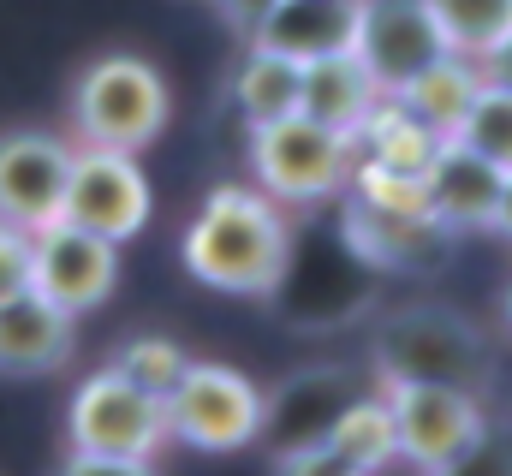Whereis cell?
I'll list each match as a JSON object with an SVG mask.
<instances>
[{
    "mask_svg": "<svg viewBox=\"0 0 512 476\" xmlns=\"http://www.w3.org/2000/svg\"><path fill=\"white\" fill-rule=\"evenodd\" d=\"M382 96L387 90L370 78V66H364L352 48L298 66V114H310L316 125H334V131H346V137L364 125V114H370Z\"/></svg>",
    "mask_w": 512,
    "mask_h": 476,
    "instance_id": "cell-17",
    "label": "cell"
},
{
    "mask_svg": "<svg viewBox=\"0 0 512 476\" xmlns=\"http://www.w3.org/2000/svg\"><path fill=\"white\" fill-rule=\"evenodd\" d=\"M167 441H185L197 453H239L256 447L262 393L233 363H185V375L167 387Z\"/></svg>",
    "mask_w": 512,
    "mask_h": 476,
    "instance_id": "cell-8",
    "label": "cell"
},
{
    "mask_svg": "<svg viewBox=\"0 0 512 476\" xmlns=\"http://www.w3.org/2000/svg\"><path fill=\"white\" fill-rule=\"evenodd\" d=\"M66 471H149V459L167 447V405L126 381L114 363L84 375L72 405H66Z\"/></svg>",
    "mask_w": 512,
    "mask_h": 476,
    "instance_id": "cell-2",
    "label": "cell"
},
{
    "mask_svg": "<svg viewBox=\"0 0 512 476\" xmlns=\"http://www.w3.org/2000/svg\"><path fill=\"white\" fill-rule=\"evenodd\" d=\"M179 250L203 286L233 298H274L292 268V233L262 185H215Z\"/></svg>",
    "mask_w": 512,
    "mask_h": 476,
    "instance_id": "cell-1",
    "label": "cell"
},
{
    "mask_svg": "<svg viewBox=\"0 0 512 476\" xmlns=\"http://www.w3.org/2000/svg\"><path fill=\"white\" fill-rule=\"evenodd\" d=\"M24 286H30V233L0 221V298H12Z\"/></svg>",
    "mask_w": 512,
    "mask_h": 476,
    "instance_id": "cell-25",
    "label": "cell"
},
{
    "mask_svg": "<svg viewBox=\"0 0 512 476\" xmlns=\"http://www.w3.org/2000/svg\"><path fill=\"white\" fill-rule=\"evenodd\" d=\"M358 399L352 369L340 363H316L286 375L274 393H262V423H256V447L268 453L274 471H334L328 459V429L334 417Z\"/></svg>",
    "mask_w": 512,
    "mask_h": 476,
    "instance_id": "cell-7",
    "label": "cell"
},
{
    "mask_svg": "<svg viewBox=\"0 0 512 476\" xmlns=\"http://www.w3.org/2000/svg\"><path fill=\"white\" fill-rule=\"evenodd\" d=\"M268 6H274V0H215V12H221V18H227L239 36H251L256 24L268 18Z\"/></svg>",
    "mask_w": 512,
    "mask_h": 476,
    "instance_id": "cell-27",
    "label": "cell"
},
{
    "mask_svg": "<svg viewBox=\"0 0 512 476\" xmlns=\"http://www.w3.org/2000/svg\"><path fill=\"white\" fill-rule=\"evenodd\" d=\"M382 399L393 417V453L429 476L465 471L489 441L483 393L441 381H382Z\"/></svg>",
    "mask_w": 512,
    "mask_h": 476,
    "instance_id": "cell-5",
    "label": "cell"
},
{
    "mask_svg": "<svg viewBox=\"0 0 512 476\" xmlns=\"http://www.w3.org/2000/svg\"><path fill=\"white\" fill-rule=\"evenodd\" d=\"M328 459H334V471H382L393 465L399 453H393V417H387V399L376 393H358L340 417H334V429H328Z\"/></svg>",
    "mask_w": 512,
    "mask_h": 476,
    "instance_id": "cell-20",
    "label": "cell"
},
{
    "mask_svg": "<svg viewBox=\"0 0 512 476\" xmlns=\"http://www.w3.org/2000/svg\"><path fill=\"white\" fill-rule=\"evenodd\" d=\"M483 90V72H477V60L471 54H441V60H429L411 84H399L393 96L411 108V114L423 119V125H435L441 137H453L459 131V119H465V108H471V96Z\"/></svg>",
    "mask_w": 512,
    "mask_h": 476,
    "instance_id": "cell-19",
    "label": "cell"
},
{
    "mask_svg": "<svg viewBox=\"0 0 512 476\" xmlns=\"http://www.w3.org/2000/svg\"><path fill=\"white\" fill-rule=\"evenodd\" d=\"M251 173L274 203L316 209L346 191L352 179V137L334 125H316L310 114H280L251 125Z\"/></svg>",
    "mask_w": 512,
    "mask_h": 476,
    "instance_id": "cell-6",
    "label": "cell"
},
{
    "mask_svg": "<svg viewBox=\"0 0 512 476\" xmlns=\"http://www.w3.org/2000/svg\"><path fill=\"white\" fill-rule=\"evenodd\" d=\"M477 72H483L489 84H507V90H512V30H507V36H495V48H483V54H477Z\"/></svg>",
    "mask_w": 512,
    "mask_h": 476,
    "instance_id": "cell-26",
    "label": "cell"
},
{
    "mask_svg": "<svg viewBox=\"0 0 512 476\" xmlns=\"http://www.w3.org/2000/svg\"><path fill=\"white\" fill-rule=\"evenodd\" d=\"M501 316H507V328H512V286H507V298H501Z\"/></svg>",
    "mask_w": 512,
    "mask_h": 476,
    "instance_id": "cell-29",
    "label": "cell"
},
{
    "mask_svg": "<svg viewBox=\"0 0 512 476\" xmlns=\"http://www.w3.org/2000/svg\"><path fill=\"white\" fill-rule=\"evenodd\" d=\"M72 322L60 304H48L36 286L0 298V375H48V369H66L72 357Z\"/></svg>",
    "mask_w": 512,
    "mask_h": 476,
    "instance_id": "cell-15",
    "label": "cell"
},
{
    "mask_svg": "<svg viewBox=\"0 0 512 476\" xmlns=\"http://www.w3.org/2000/svg\"><path fill=\"white\" fill-rule=\"evenodd\" d=\"M60 221L84 227L96 238H137L149 221V179L137 167L131 149H96L78 143L72 149V173H66V197H60Z\"/></svg>",
    "mask_w": 512,
    "mask_h": 476,
    "instance_id": "cell-9",
    "label": "cell"
},
{
    "mask_svg": "<svg viewBox=\"0 0 512 476\" xmlns=\"http://www.w3.org/2000/svg\"><path fill=\"white\" fill-rule=\"evenodd\" d=\"M114 280H120V244L114 238H96L72 221H48L30 233V286L48 304H60L66 316L108 304Z\"/></svg>",
    "mask_w": 512,
    "mask_h": 476,
    "instance_id": "cell-10",
    "label": "cell"
},
{
    "mask_svg": "<svg viewBox=\"0 0 512 476\" xmlns=\"http://www.w3.org/2000/svg\"><path fill=\"white\" fill-rule=\"evenodd\" d=\"M435 143H441L435 125H423L399 96H382L364 114V125L352 131V161H376V167H393V173H423Z\"/></svg>",
    "mask_w": 512,
    "mask_h": 476,
    "instance_id": "cell-18",
    "label": "cell"
},
{
    "mask_svg": "<svg viewBox=\"0 0 512 476\" xmlns=\"http://www.w3.org/2000/svg\"><path fill=\"white\" fill-rule=\"evenodd\" d=\"M429 6H435V24H441L447 48L471 54V60L483 48H495V36L512 30V0H429Z\"/></svg>",
    "mask_w": 512,
    "mask_h": 476,
    "instance_id": "cell-22",
    "label": "cell"
},
{
    "mask_svg": "<svg viewBox=\"0 0 512 476\" xmlns=\"http://www.w3.org/2000/svg\"><path fill=\"white\" fill-rule=\"evenodd\" d=\"M489 227L512 244V167L501 173V191H495V215H489Z\"/></svg>",
    "mask_w": 512,
    "mask_h": 476,
    "instance_id": "cell-28",
    "label": "cell"
},
{
    "mask_svg": "<svg viewBox=\"0 0 512 476\" xmlns=\"http://www.w3.org/2000/svg\"><path fill=\"white\" fill-rule=\"evenodd\" d=\"M352 54L370 66V78L393 96V90L411 84L429 60L447 54V36H441L429 0H358Z\"/></svg>",
    "mask_w": 512,
    "mask_h": 476,
    "instance_id": "cell-11",
    "label": "cell"
},
{
    "mask_svg": "<svg viewBox=\"0 0 512 476\" xmlns=\"http://www.w3.org/2000/svg\"><path fill=\"white\" fill-rule=\"evenodd\" d=\"M72 173V143L54 131H0V221L18 233H36L60 221Z\"/></svg>",
    "mask_w": 512,
    "mask_h": 476,
    "instance_id": "cell-12",
    "label": "cell"
},
{
    "mask_svg": "<svg viewBox=\"0 0 512 476\" xmlns=\"http://www.w3.org/2000/svg\"><path fill=\"white\" fill-rule=\"evenodd\" d=\"M453 137L471 143L477 155H489L495 167H512V90L507 84H489L483 78V90L471 96V108H465Z\"/></svg>",
    "mask_w": 512,
    "mask_h": 476,
    "instance_id": "cell-23",
    "label": "cell"
},
{
    "mask_svg": "<svg viewBox=\"0 0 512 476\" xmlns=\"http://www.w3.org/2000/svg\"><path fill=\"white\" fill-rule=\"evenodd\" d=\"M352 30H358V0H274L245 42H262L304 66V60L352 48Z\"/></svg>",
    "mask_w": 512,
    "mask_h": 476,
    "instance_id": "cell-16",
    "label": "cell"
},
{
    "mask_svg": "<svg viewBox=\"0 0 512 476\" xmlns=\"http://www.w3.org/2000/svg\"><path fill=\"white\" fill-rule=\"evenodd\" d=\"M501 173H507V167H495V161L477 155L471 143L441 137L435 155H429V167H423V203H429V215H435L447 233H477V227H489V215H495Z\"/></svg>",
    "mask_w": 512,
    "mask_h": 476,
    "instance_id": "cell-14",
    "label": "cell"
},
{
    "mask_svg": "<svg viewBox=\"0 0 512 476\" xmlns=\"http://www.w3.org/2000/svg\"><path fill=\"white\" fill-rule=\"evenodd\" d=\"M185 363H191V357L179 352L173 340H161V334H131V340L114 346V369H120L126 381H137L143 393H155V399H167V387L185 375Z\"/></svg>",
    "mask_w": 512,
    "mask_h": 476,
    "instance_id": "cell-24",
    "label": "cell"
},
{
    "mask_svg": "<svg viewBox=\"0 0 512 476\" xmlns=\"http://www.w3.org/2000/svg\"><path fill=\"white\" fill-rule=\"evenodd\" d=\"M346 244L387 274H429L447 262L453 233L429 209H382V203L352 197L346 203Z\"/></svg>",
    "mask_w": 512,
    "mask_h": 476,
    "instance_id": "cell-13",
    "label": "cell"
},
{
    "mask_svg": "<svg viewBox=\"0 0 512 476\" xmlns=\"http://www.w3.org/2000/svg\"><path fill=\"white\" fill-rule=\"evenodd\" d=\"M376 375L382 381H441V387H465V393H489L495 387V346L489 334L447 310V304H405L387 310L376 340Z\"/></svg>",
    "mask_w": 512,
    "mask_h": 476,
    "instance_id": "cell-3",
    "label": "cell"
},
{
    "mask_svg": "<svg viewBox=\"0 0 512 476\" xmlns=\"http://www.w3.org/2000/svg\"><path fill=\"white\" fill-rule=\"evenodd\" d=\"M72 137L78 143H96V149H143L161 137V125L173 114L167 102V84L161 72L143 60V54H102L78 72L72 84Z\"/></svg>",
    "mask_w": 512,
    "mask_h": 476,
    "instance_id": "cell-4",
    "label": "cell"
},
{
    "mask_svg": "<svg viewBox=\"0 0 512 476\" xmlns=\"http://www.w3.org/2000/svg\"><path fill=\"white\" fill-rule=\"evenodd\" d=\"M233 108L245 114V125L292 114L298 108V60L251 42L245 60H239V72H233Z\"/></svg>",
    "mask_w": 512,
    "mask_h": 476,
    "instance_id": "cell-21",
    "label": "cell"
}]
</instances>
